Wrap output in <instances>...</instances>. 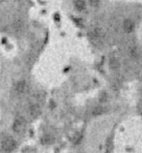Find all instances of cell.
Returning <instances> with one entry per match:
<instances>
[{
    "label": "cell",
    "instance_id": "cell-1",
    "mask_svg": "<svg viewBox=\"0 0 142 153\" xmlns=\"http://www.w3.org/2000/svg\"><path fill=\"white\" fill-rule=\"evenodd\" d=\"M2 150L5 152H12L17 148V142H16L15 139L10 138V137H7L5 138L3 141H2L1 144Z\"/></svg>",
    "mask_w": 142,
    "mask_h": 153
},
{
    "label": "cell",
    "instance_id": "cell-2",
    "mask_svg": "<svg viewBox=\"0 0 142 153\" xmlns=\"http://www.w3.org/2000/svg\"><path fill=\"white\" fill-rule=\"evenodd\" d=\"M25 127V120L22 117H18L13 123V130L15 132H21Z\"/></svg>",
    "mask_w": 142,
    "mask_h": 153
},
{
    "label": "cell",
    "instance_id": "cell-3",
    "mask_svg": "<svg viewBox=\"0 0 142 153\" xmlns=\"http://www.w3.org/2000/svg\"><path fill=\"white\" fill-rule=\"evenodd\" d=\"M27 88H28V86H27L26 81H23V80L17 82L15 85V91L17 92L18 94L25 93V92L27 91Z\"/></svg>",
    "mask_w": 142,
    "mask_h": 153
},
{
    "label": "cell",
    "instance_id": "cell-4",
    "mask_svg": "<svg viewBox=\"0 0 142 153\" xmlns=\"http://www.w3.org/2000/svg\"><path fill=\"white\" fill-rule=\"evenodd\" d=\"M129 54H130L131 58H132V59H134V60H138L139 58H140L141 56H142V52H141V50L137 46L130 47Z\"/></svg>",
    "mask_w": 142,
    "mask_h": 153
},
{
    "label": "cell",
    "instance_id": "cell-5",
    "mask_svg": "<svg viewBox=\"0 0 142 153\" xmlns=\"http://www.w3.org/2000/svg\"><path fill=\"white\" fill-rule=\"evenodd\" d=\"M134 29H135L134 22L130 19L125 20V22H123V30H125L127 33H131V32L134 31Z\"/></svg>",
    "mask_w": 142,
    "mask_h": 153
},
{
    "label": "cell",
    "instance_id": "cell-6",
    "mask_svg": "<svg viewBox=\"0 0 142 153\" xmlns=\"http://www.w3.org/2000/svg\"><path fill=\"white\" fill-rule=\"evenodd\" d=\"M28 112H29V114H30V116L37 117L40 114V107L37 103H33V105H31L30 107H29Z\"/></svg>",
    "mask_w": 142,
    "mask_h": 153
},
{
    "label": "cell",
    "instance_id": "cell-7",
    "mask_svg": "<svg viewBox=\"0 0 142 153\" xmlns=\"http://www.w3.org/2000/svg\"><path fill=\"white\" fill-rule=\"evenodd\" d=\"M90 36L92 37V39H100L101 37H103V31L101 28H96L91 31Z\"/></svg>",
    "mask_w": 142,
    "mask_h": 153
},
{
    "label": "cell",
    "instance_id": "cell-8",
    "mask_svg": "<svg viewBox=\"0 0 142 153\" xmlns=\"http://www.w3.org/2000/svg\"><path fill=\"white\" fill-rule=\"evenodd\" d=\"M109 65L112 69H118L120 67V62L116 57H112L109 60Z\"/></svg>",
    "mask_w": 142,
    "mask_h": 153
},
{
    "label": "cell",
    "instance_id": "cell-9",
    "mask_svg": "<svg viewBox=\"0 0 142 153\" xmlns=\"http://www.w3.org/2000/svg\"><path fill=\"white\" fill-rule=\"evenodd\" d=\"M23 26H24V24H23V21H22L21 19H17V20H15V22L13 23V30L15 31H21L22 29H23Z\"/></svg>",
    "mask_w": 142,
    "mask_h": 153
},
{
    "label": "cell",
    "instance_id": "cell-10",
    "mask_svg": "<svg viewBox=\"0 0 142 153\" xmlns=\"http://www.w3.org/2000/svg\"><path fill=\"white\" fill-rule=\"evenodd\" d=\"M106 109L104 107H102V105H99V107H96L93 110H92L91 114L93 115V116H100V115H102L105 113Z\"/></svg>",
    "mask_w": 142,
    "mask_h": 153
},
{
    "label": "cell",
    "instance_id": "cell-11",
    "mask_svg": "<svg viewBox=\"0 0 142 153\" xmlns=\"http://www.w3.org/2000/svg\"><path fill=\"white\" fill-rule=\"evenodd\" d=\"M75 6L78 10H84L86 8V3H85L84 0H76Z\"/></svg>",
    "mask_w": 142,
    "mask_h": 153
},
{
    "label": "cell",
    "instance_id": "cell-12",
    "mask_svg": "<svg viewBox=\"0 0 142 153\" xmlns=\"http://www.w3.org/2000/svg\"><path fill=\"white\" fill-rule=\"evenodd\" d=\"M52 141H53V138H52V136H50V134H45V136L40 139V142H42L43 144H45V145L51 144Z\"/></svg>",
    "mask_w": 142,
    "mask_h": 153
},
{
    "label": "cell",
    "instance_id": "cell-13",
    "mask_svg": "<svg viewBox=\"0 0 142 153\" xmlns=\"http://www.w3.org/2000/svg\"><path fill=\"white\" fill-rule=\"evenodd\" d=\"M108 94L106 93V92H102V93L100 94V96H99V100H100V102H106L108 100Z\"/></svg>",
    "mask_w": 142,
    "mask_h": 153
},
{
    "label": "cell",
    "instance_id": "cell-14",
    "mask_svg": "<svg viewBox=\"0 0 142 153\" xmlns=\"http://www.w3.org/2000/svg\"><path fill=\"white\" fill-rule=\"evenodd\" d=\"M101 0H89V3H90L91 6H98L100 4Z\"/></svg>",
    "mask_w": 142,
    "mask_h": 153
}]
</instances>
